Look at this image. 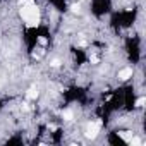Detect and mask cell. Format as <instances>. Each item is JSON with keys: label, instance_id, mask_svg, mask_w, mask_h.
<instances>
[{"label": "cell", "instance_id": "1", "mask_svg": "<svg viewBox=\"0 0 146 146\" xmlns=\"http://www.w3.org/2000/svg\"><path fill=\"white\" fill-rule=\"evenodd\" d=\"M21 17L24 19V23L29 28L38 26V23H40V11L35 5L33 0H24V2L21 4Z\"/></svg>", "mask_w": 146, "mask_h": 146}, {"label": "cell", "instance_id": "2", "mask_svg": "<svg viewBox=\"0 0 146 146\" xmlns=\"http://www.w3.org/2000/svg\"><path fill=\"white\" fill-rule=\"evenodd\" d=\"M98 129H100V125H98L96 122L88 124V127H86V137H88V139H95V137L98 136Z\"/></svg>", "mask_w": 146, "mask_h": 146}, {"label": "cell", "instance_id": "3", "mask_svg": "<svg viewBox=\"0 0 146 146\" xmlns=\"http://www.w3.org/2000/svg\"><path fill=\"white\" fill-rule=\"evenodd\" d=\"M131 76H132V69H131V67H125V69H122V70L119 72V79H122V81L129 79Z\"/></svg>", "mask_w": 146, "mask_h": 146}, {"label": "cell", "instance_id": "4", "mask_svg": "<svg viewBox=\"0 0 146 146\" xmlns=\"http://www.w3.org/2000/svg\"><path fill=\"white\" fill-rule=\"evenodd\" d=\"M28 98H29V100L38 98V90H36V88H29V91H28Z\"/></svg>", "mask_w": 146, "mask_h": 146}, {"label": "cell", "instance_id": "5", "mask_svg": "<svg viewBox=\"0 0 146 146\" xmlns=\"http://www.w3.org/2000/svg\"><path fill=\"white\" fill-rule=\"evenodd\" d=\"M119 134H120V136H122V137H124L127 143H129V139L132 137V132H129V131H124V132H119Z\"/></svg>", "mask_w": 146, "mask_h": 146}, {"label": "cell", "instance_id": "6", "mask_svg": "<svg viewBox=\"0 0 146 146\" xmlns=\"http://www.w3.org/2000/svg\"><path fill=\"white\" fill-rule=\"evenodd\" d=\"M72 117H74V113H72L70 110H65V112H64V119H65V120H72Z\"/></svg>", "mask_w": 146, "mask_h": 146}, {"label": "cell", "instance_id": "7", "mask_svg": "<svg viewBox=\"0 0 146 146\" xmlns=\"http://www.w3.org/2000/svg\"><path fill=\"white\" fill-rule=\"evenodd\" d=\"M144 102H146V98H139V100L136 102V107H143V105H144Z\"/></svg>", "mask_w": 146, "mask_h": 146}, {"label": "cell", "instance_id": "8", "mask_svg": "<svg viewBox=\"0 0 146 146\" xmlns=\"http://www.w3.org/2000/svg\"><path fill=\"white\" fill-rule=\"evenodd\" d=\"M52 65H53V67H58V65H60V60H58V58H55V60L52 62Z\"/></svg>", "mask_w": 146, "mask_h": 146}, {"label": "cell", "instance_id": "9", "mask_svg": "<svg viewBox=\"0 0 146 146\" xmlns=\"http://www.w3.org/2000/svg\"><path fill=\"white\" fill-rule=\"evenodd\" d=\"M72 12H79V5H72Z\"/></svg>", "mask_w": 146, "mask_h": 146}]
</instances>
